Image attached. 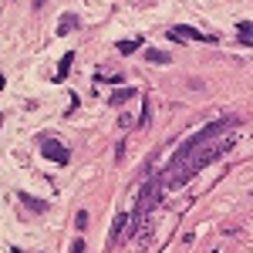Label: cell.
Here are the masks:
<instances>
[{
    "label": "cell",
    "instance_id": "1",
    "mask_svg": "<svg viewBox=\"0 0 253 253\" xmlns=\"http://www.w3.org/2000/svg\"><path fill=\"white\" fill-rule=\"evenodd\" d=\"M226 149H230V138H226V142H216V145L193 149L189 156H182V159H172V162H169V169L159 175L162 193H166V189H179V186H186V182H189V179H193L199 169H206L210 162H216V159L223 156Z\"/></svg>",
    "mask_w": 253,
    "mask_h": 253
},
{
    "label": "cell",
    "instance_id": "2",
    "mask_svg": "<svg viewBox=\"0 0 253 253\" xmlns=\"http://www.w3.org/2000/svg\"><path fill=\"white\" fill-rule=\"evenodd\" d=\"M233 122H236V118H219V122H213V125H206L203 132H196V135L186 138L172 159H182V156H189L193 149H203V145H210V142H213V138H219L223 132H226V128H230V125H233Z\"/></svg>",
    "mask_w": 253,
    "mask_h": 253
},
{
    "label": "cell",
    "instance_id": "3",
    "mask_svg": "<svg viewBox=\"0 0 253 253\" xmlns=\"http://www.w3.org/2000/svg\"><path fill=\"white\" fill-rule=\"evenodd\" d=\"M159 196H162V182H159V179H145V189H142V196H138V216L149 213V210H156Z\"/></svg>",
    "mask_w": 253,
    "mask_h": 253
},
{
    "label": "cell",
    "instance_id": "4",
    "mask_svg": "<svg viewBox=\"0 0 253 253\" xmlns=\"http://www.w3.org/2000/svg\"><path fill=\"white\" fill-rule=\"evenodd\" d=\"M41 152L51 159V162H58V166H68V159H71V152L61 145L58 138H44V142H41Z\"/></svg>",
    "mask_w": 253,
    "mask_h": 253
},
{
    "label": "cell",
    "instance_id": "5",
    "mask_svg": "<svg viewBox=\"0 0 253 253\" xmlns=\"http://www.w3.org/2000/svg\"><path fill=\"white\" fill-rule=\"evenodd\" d=\"M175 31H179V34H182L186 41H199V44H216L213 34H203V31H196V27H186V24H179Z\"/></svg>",
    "mask_w": 253,
    "mask_h": 253
},
{
    "label": "cell",
    "instance_id": "6",
    "mask_svg": "<svg viewBox=\"0 0 253 253\" xmlns=\"http://www.w3.org/2000/svg\"><path fill=\"white\" fill-rule=\"evenodd\" d=\"M145 61H152V64H169L172 54H169V51H159V47H149V51H145Z\"/></svg>",
    "mask_w": 253,
    "mask_h": 253
},
{
    "label": "cell",
    "instance_id": "7",
    "mask_svg": "<svg viewBox=\"0 0 253 253\" xmlns=\"http://www.w3.org/2000/svg\"><path fill=\"white\" fill-rule=\"evenodd\" d=\"M240 44L243 47H253V24L250 20H240Z\"/></svg>",
    "mask_w": 253,
    "mask_h": 253
},
{
    "label": "cell",
    "instance_id": "8",
    "mask_svg": "<svg viewBox=\"0 0 253 253\" xmlns=\"http://www.w3.org/2000/svg\"><path fill=\"white\" fill-rule=\"evenodd\" d=\"M20 203L31 206L34 213H47V203H44V199H34V196H27V193H20Z\"/></svg>",
    "mask_w": 253,
    "mask_h": 253
},
{
    "label": "cell",
    "instance_id": "9",
    "mask_svg": "<svg viewBox=\"0 0 253 253\" xmlns=\"http://www.w3.org/2000/svg\"><path fill=\"white\" fill-rule=\"evenodd\" d=\"M135 95H138L135 88H122V91H115V95H112V105H125L128 98H135Z\"/></svg>",
    "mask_w": 253,
    "mask_h": 253
},
{
    "label": "cell",
    "instance_id": "10",
    "mask_svg": "<svg viewBox=\"0 0 253 253\" xmlns=\"http://www.w3.org/2000/svg\"><path fill=\"white\" fill-rule=\"evenodd\" d=\"M75 20H78V17H71V14H68V17H61V24H58V34H61V38H64V34H71V31L78 27Z\"/></svg>",
    "mask_w": 253,
    "mask_h": 253
},
{
    "label": "cell",
    "instance_id": "11",
    "mask_svg": "<svg viewBox=\"0 0 253 253\" xmlns=\"http://www.w3.org/2000/svg\"><path fill=\"white\" fill-rule=\"evenodd\" d=\"M71 61H75V54H71V51H68V54H64V58H61V64H58V81L64 78V75H68V71H71Z\"/></svg>",
    "mask_w": 253,
    "mask_h": 253
},
{
    "label": "cell",
    "instance_id": "12",
    "mask_svg": "<svg viewBox=\"0 0 253 253\" xmlns=\"http://www.w3.org/2000/svg\"><path fill=\"white\" fill-rule=\"evenodd\" d=\"M138 41H118V54H135Z\"/></svg>",
    "mask_w": 253,
    "mask_h": 253
},
{
    "label": "cell",
    "instance_id": "13",
    "mask_svg": "<svg viewBox=\"0 0 253 253\" xmlns=\"http://www.w3.org/2000/svg\"><path fill=\"white\" fill-rule=\"evenodd\" d=\"M125 223H128V216H125V213H118V216H115V226H112V236H115V240L122 236V230H125Z\"/></svg>",
    "mask_w": 253,
    "mask_h": 253
},
{
    "label": "cell",
    "instance_id": "14",
    "mask_svg": "<svg viewBox=\"0 0 253 253\" xmlns=\"http://www.w3.org/2000/svg\"><path fill=\"white\" fill-rule=\"evenodd\" d=\"M75 226H78V230H84V226H88V213H84V210L75 216Z\"/></svg>",
    "mask_w": 253,
    "mask_h": 253
},
{
    "label": "cell",
    "instance_id": "15",
    "mask_svg": "<svg viewBox=\"0 0 253 253\" xmlns=\"http://www.w3.org/2000/svg\"><path fill=\"white\" fill-rule=\"evenodd\" d=\"M101 81H108V84H122V75H101Z\"/></svg>",
    "mask_w": 253,
    "mask_h": 253
},
{
    "label": "cell",
    "instance_id": "16",
    "mask_svg": "<svg viewBox=\"0 0 253 253\" xmlns=\"http://www.w3.org/2000/svg\"><path fill=\"white\" fill-rule=\"evenodd\" d=\"M71 253H84V240H81V236L71 243Z\"/></svg>",
    "mask_w": 253,
    "mask_h": 253
},
{
    "label": "cell",
    "instance_id": "17",
    "mask_svg": "<svg viewBox=\"0 0 253 253\" xmlns=\"http://www.w3.org/2000/svg\"><path fill=\"white\" fill-rule=\"evenodd\" d=\"M3 84H7V78H3V75H0V91H3Z\"/></svg>",
    "mask_w": 253,
    "mask_h": 253
},
{
    "label": "cell",
    "instance_id": "18",
    "mask_svg": "<svg viewBox=\"0 0 253 253\" xmlns=\"http://www.w3.org/2000/svg\"><path fill=\"white\" fill-rule=\"evenodd\" d=\"M10 253H24V250H17V247H14V250H10Z\"/></svg>",
    "mask_w": 253,
    "mask_h": 253
}]
</instances>
